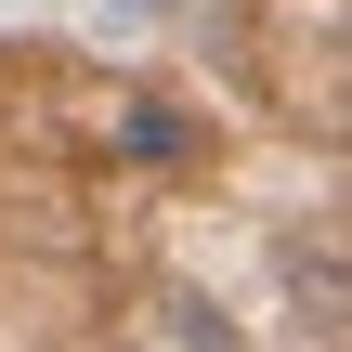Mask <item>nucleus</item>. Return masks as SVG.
Masks as SVG:
<instances>
[{"mask_svg": "<svg viewBox=\"0 0 352 352\" xmlns=\"http://www.w3.org/2000/svg\"><path fill=\"white\" fill-rule=\"evenodd\" d=\"M104 144H118L131 170H196V157H209V118L170 104V91H118V104H104Z\"/></svg>", "mask_w": 352, "mask_h": 352, "instance_id": "obj_1", "label": "nucleus"}]
</instances>
